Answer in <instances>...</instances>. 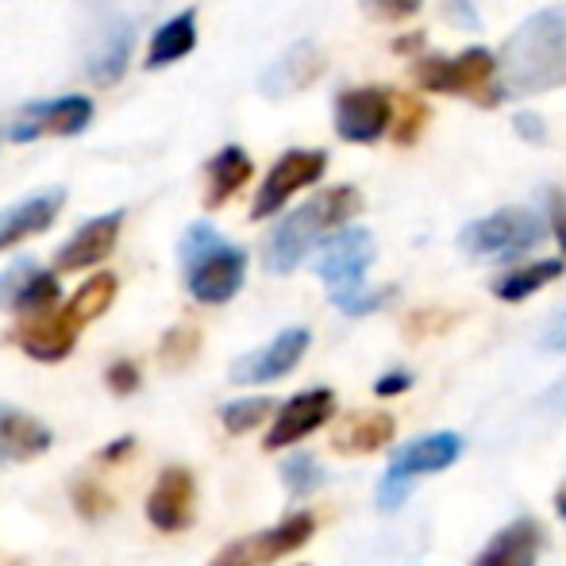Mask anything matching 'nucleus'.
<instances>
[{"label":"nucleus","instance_id":"nucleus-1","mask_svg":"<svg viewBox=\"0 0 566 566\" xmlns=\"http://www.w3.org/2000/svg\"><path fill=\"white\" fill-rule=\"evenodd\" d=\"M501 97H532V93L566 85V4L532 12L505 46L497 51Z\"/></svg>","mask_w":566,"mask_h":566},{"label":"nucleus","instance_id":"nucleus-2","mask_svg":"<svg viewBox=\"0 0 566 566\" xmlns=\"http://www.w3.org/2000/svg\"><path fill=\"white\" fill-rule=\"evenodd\" d=\"M363 209V193L355 186H332L324 193H316L313 201H305L301 209H293L282 224L274 228L266 243V270L270 274H290L308 259L313 247L324 243V235L339 231L355 212Z\"/></svg>","mask_w":566,"mask_h":566},{"label":"nucleus","instance_id":"nucleus-3","mask_svg":"<svg viewBox=\"0 0 566 566\" xmlns=\"http://www.w3.org/2000/svg\"><path fill=\"white\" fill-rule=\"evenodd\" d=\"M186 285L201 305H228L247 282V251L231 247L217 228L189 224L181 235Z\"/></svg>","mask_w":566,"mask_h":566},{"label":"nucleus","instance_id":"nucleus-4","mask_svg":"<svg viewBox=\"0 0 566 566\" xmlns=\"http://www.w3.org/2000/svg\"><path fill=\"white\" fill-rule=\"evenodd\" d=\"M412 77H417L420 90L428 93H448V97H467L474 105H497L501 85H497V54L485 51V46H467L454 59L443 54H420L412 62Z\"/></svg>","mask_w":566,"mask_h":566},{"label":"nucleus","instance_id":"nucleus-5","mask_svg":"<svg viewBox=\"0 0 566 566\" xmlns=\"http://www.w3.org/2000/svg\"><path fill=\"white\" fill-rule=\"evenodd\" d=\"M544 217L532 209H497L482 220H470L459 231V247L470 259H485V262H509L528 254L532 247L544 239Z\"/></svg>","mask_w":566,"mask_h":566},{"label":"nucleus","instance_id":"nucleus-6","mask_svg":"<svg viewBox=\"0 0 566 566\" xmlns=\"http://www.w3.org/2000/svg\"><path fill=\"white\" fill-rule=\"evenodd\" d=\"M374 254H378V243H374V231L366 228H339L332 239H324L316 274L332 290L336 308H347L366 290V270L374 266Z\"/></svg>","mask_w":566,"mask_h":566},{"label":"nucleus","instance_id":"nucleus-7","mask_svg":"<svg viewBox=\"0 0 566 566\" xmlns=\"http://www.w3.org/2000/svg\"><path fill=\"white\" fill-rule=\"evenodd\" d=\"M459 459H462V436H454V432H432V436H424V440L401 448L394 454V462H389L386 478H381L378 505L397 509L409 497L417 478L440 474V470H448L451 462H459Z\"/></svg>","mask_w":566,"mask_h":566},{"label":"nucleus","instance_id":"nucleus-8","mask_svg":"<svg viewBox=\"0 0 566 566\" xmlns=\"http://www.w3.org/2000/svg\"><path fill=\"white\" fill-rule=\"evenodd\" d=\"M324 170H328V155H324V150H301V147L285 150V155L270 166L266 178H262L251 220H266V217H274V212H282L285 205H290V197L316 186V181L324 178Z\"/></svg>","mask_w":566,"mask_h":566},{"label":"nucleus","instance_id":"nucleus-9","mask_svg":"<svg viewBox=\"0 0 566 566\" xmlns=\"http://www.w3.org/2000/svg\"><path fill=\"white\" fill-rule=\"evenodd\" d=\"M394 124V97L381 85H355L336 97V135L347 143H378Z\"/></svg>","mask_w":566,"mask_h":566},{"label":"nucleus","instance_id":"nucleus-10","mask_svg":"<svg viewBox=\"0 0 566 566\" xmlns=\"http://www.w3.org/2000/svg\"><path fill=\"white\" fill-rule=\"evenodd\" d=\"M93 124V101L90 97H54L28 105L12 116L8 139L12 143H35L43 135H82Z\"/></svg>","mask_w":566,"mask_h":566},{"label":"nucleus","instance_id":"nucleus-11","mask_svg":"<svg viewBox=\"0 0 566 566\" xmlns=\"http://www.w3.org/2000/svg\"><path fill=\"white\" fill-rule=\"evenodd\" d=\"M308 343H313L308 328H285L282 336H274L266 347L235 358V363H231V381H235V386H266V381L285 378V374L305 358Z\"/></svg>","mask_w":566,"mask_h":566},{"label":"nucleus","instance_id":"nucleus-12","mask_svg":"<svg viewBox=\"0 0 566 566\" xmlns=\"http://www.w3.org/2000/svg\"><path fill=\"white\" fill-rule=\"evenodd\" d=\"M332 412H336V394H332V389H305V394L290 397V401L277 409V420L266 432V440H262V448L266 451L293 448L297 440H305L316 428L328 424Z\"/></svg>","mask_w":566,"mask_h":566},{"label":"nucleus","instance_id":"nucleus-13","mask_svg":"<svg viewBox=\"0 0 566 566\" xmlns=\"http://www.w3.org/2000/svg\"><path fill=\"white\" fill-rule=\"evenodd\" d=\"M324 66H328V59H324L321 46H316L313 39H301V43L285 46V51L262 70L259 93L270 101H285V97H293V93L308 90V85L324 74Z\"/></svg>","mask_w":566,"mask_h":566},{"label":"nucleus","instance_id":"nucleus-14","mask_svg":"<svg viewBox=\"0 0 566 566\" xmlns=\"http://www.w3.org/2000/svg\"><path fill=\"white\" fill-rule=\"evenodd\" d=\"M193 501H197L193 470L166 467L163 474H158V482L150 485L147 521L155 524L158 532H181L193 524Z\"/></svg>","mask_w":566,"mask_h":566},{"label":"nucleus","instance_id":"nucleus-15","mask_svg":"<svg viewBox=\"0 0 566 566\" xmlns=\"http://www.w3.org/2000/svg\"><path fill=\"white\" fill-rule=\"evenodd\" d=\"M119 228H124V212L119 209L105 212V217H97V220H85V224L59 247L54 266L74 274V270H90V266H97V262H105L108 254L116 251Z\"/></svg>","mask_w":566,"mask_h":566},{"label":"nucleus","instance_id":"nucleus-16","mask_svg":"<svg viewBox=\"0 0 566 566\" xmlns=\"http://www.w3.org/2000/svg\"><path fill=\"white\" fill-rule=\"evenodd\" d=\"M77 324L66 316V308H51L43 316H28L15 328V343L23 347V355L39 358V363H59L74 350L77 343Z\"/></svg>","mask_w":566,"mask_h":566},{"label":"nucleus","instance_id":"nucleus-17","mask_svg":"<svg viewBox=\"0 0 566 566\" xmlns=\"http://www.w3.org/2000/svg\"><path fill=\"white\" fill-rule=\"evenodd\" d=\"M62 205H66V189H43V193L23 197L20 205L0 212V251H8V247L46 231L59 220Z\"/></svg>","mask_w":566,"mask_h":566},{"label":"nucleus","instance_id":"nucleus-18","mask_svg":"<svg viewBox=\"0 0 566 566\" xmlns=\"http://www.w3.org/2000/svg\"><path fill=\"white\" fill-rule=\"evenodd\" d=\"M539 552H544V528L532 516H521L474 555V566H536Z\"/></svg>","mask_w":566,"mask_h":566},{"label":"nucleus","instance_id":"nucleus-19","mask_svg":"<svg viewBox=\"0 0 566 566\" xmlns=\"http://www.w3.org/2000/svg\"><path fill=\"white\" fill-rule=\"evenodd\" d=\"M251 174H254V163L243 147H235V143L220 147V155L212 158L209 170H205V181H209V186H205V205H209V209L228 205L231 197L251 181Z\"/></svg>","mask_w":566,"mask_h":566},{"label":"nucleus","instance_id":"nucleus-20","mask_svg":"<svg viewBox=\"0 0 566 566\" xmlns=\"http://www.w3.org/2000/svg\"><path fill=\"white\" fill-rule=\"evenodd\" d=\"M313 532H316L313 513H293V516H285L282 524H274V528L247 539V555H251L254 563H274V559H282V555H293L297 547H305L308 539H313Z\"/></svg>","mask_w":566,"mask_h":566},{"label":"nucleus","instance_id":"nucleus-21","mask_svg":"<svg viewBox=\"0 0 566 566\" xmlns=\"http://www.w3.org/2000/svg\"><path fill=\"white\" fill-rule=\"evenodd\" d=\"M563 259H539V262H524V266H513L493 282V297L505 301V305H521L532 293H539L544 285L559 282L563 277Z\"/></svg>","mask_w":566,"mask_h":566},{"label":"nucleus","instance_id":"nucleus-22","mask_svg":"<svg viewBox=\"0 0 566 566\" xmlns=\"http://www.w3.org/2000/svg\"><path fill=\"white\" fill-rule=\"evenodd\" d=\"M397 424L389 412H363V417H350L343 420V428L332 440V448L339 454H374L381 451L389 440H394Z\"/></svg>","mask_w":566,"mask_h":566},{"label":"nucleus","instance_id":"nucleus-23","mask_svg":"<svg viewBox=\"0 0 566 566\" xmlns=\"http://www.w3.org/2000/svg\"><path fill=\"white\" fill-rule=\"evenodd\" d=\"M51 448V428L35 417L23 412H8V420L0 424V462H28L35 454Z\"/></svg>","mask_w":566,"mask_h":566},{"label":"nucleus","instance_id":"nucleus-24","mask_svg":"<svg viewBox=\"0 0 566 566\" xmlns=\"http://www.w3.org/2000/svg\"><path fill=\"white\" fill-rule=\"evenodd\" d=\"M132 46H135V28L127 20H116L113 28L105 31V39L97 43L90 59V77L97 85H116L127 70V59H132Z\"/></svg>","mask_w":566,"mask_h":566},{"label":"nucleus","instance_id":"nucleus-25","mask_svg":"<svg viewBox=\"0 0 566 566\" xmlns=\"http://www.w3.org/2000/svg\"><path fill=\"white\" fill-rule=\"evenodd\" d=\"M197 46V12H178L170 23L158 28V35L150 39V54H147V70H158V66H174L181 62L189 51Z\"/></svg>","mask_w":566,"mask_h":566},{"label":"nucleus","instance_id":"nucleus-26","mask_svg":"<svg viewBox=\"0 0 566 566\" xmlns=\"http://www.w3.org/2000/svg\"><path fill=\"white\" fill-rule=\"evenodd\" d=\"M113 301H116V274H97V277H90L74 297H70L66 316L77 324V328H85L90 321L105 316L108 308H113Z\"/></svg>","mask_w":566,"mask_h":566},{"label":"nucleus","instance_id":"nucleus-27","mask_svg":"<svg viewBox=\"0 0 566 566\" xmlns=\"http://www.w3.org/2000/svg\"><path fill=\"white\" fill-rule=\"evenodd\" d=\"M270 409H277L270 397H243V401H231L220 409V420H224V428L231 436H243L251 432V428H259L262 420L270 417Z\"/></svg>","mask_w":566,"mask_h":566},{"label":"nucleus","instance_id":"nucleus-28","mask_svg":"<svg viewBox=\"0 0 566 566\" xmlns=\"http://www.w3.org/2000/svg\"><path fill=\"white\" fill-rule=\"evenodd\" d=\"M197 347H201V336H197V328H174L170 336L163 339V347H158V358H163L170 370H181V366L193 363Z\"/></svg>","mask_w":566,"mask_h":566},{"label":"nucleus","instance_id":"nucleus-29","mask_svg":"<svg viewBox=\"0 0 566 566\" xmlns=\"http://www.w3.org/2000/svg\"><path fill=\"white\" fill-rule=\"evenodd\" d=\"M282 478H285V485H290V493L305 497V493H313L316 485L324 482V470L316 467L313 454H293V459L282 467Z\"/></svg>","mask_w":566,"mask_h":566},{"label":"nucleus","instance_id":"nucleus-30","mask_svg":"<svg viewBox=\"0 0 566 566\" xmlns=\"http://www.w3.org/2000/svg\"><path fill=\"white\" fill-rule=\"evenodd\" d=\"M35 270H39V262H31V259H20V262H12V266L0 274V308H12V301L23 293V285L35 277Z\"/></svg>","mask_w":566,"mask_h":566},{"label":"nucleus","instance_id":"nucleus-31","mask_svg":"<svg viewBox=\"0 0 566 566\" xmlns=\"http://www.w3.org/2000/svg\"><path fill=\"white\" fill-rule=\"evenodd\" d=\"M424 124H428V108H424V105H417V97H405V116H401V124H394L389 132L397 135V143H412L420 132H424Z\"/></svg>","mask_w":566,"mask_h":566},{"label":"nucleus","instance_id":"nucleus-32","mask_svg":"<svg viewBox=\"0 0 566 566\" xmlns=\"http://www.w3.org/2000/svg\"><path fill=\"white\" fill-rule=\"evenodd\" d=\"M108 389H113L116 397H127V394H135L139 389V366L135 363H127V358H119V363L108 366Z\"/></svg>","mask_w":566,"mask_h":566},{"label":"nucleus","instance_id":"nucleus-33","mask_svg":"<svg viewBox=\"0 0 566 566\" xmlns=\"http://www.w3.org/2000/svg\"><path fill=\"white\" fill-rule=\"evenodd\" d=\"M363 4L370 8L374 15H381V20H409V15L420 12L424 0H363Z\"/></svg>","mask_w":566,"mask_h":566},{"label":"nucleus","instance_id":"nucleus-34","mask_svg":"<svg viewBox=\"0 0 566 566\" xmlns=\"http://www.w3.org/2000/svg\"><path fill=\"white\" fill-rule=\"evenodd\" d=\"M539 347L552 350V355H566V308L552 316V324H547L544 336H539Z\"/></svg>","mask_w":566,"mask_h":566},{"label":"nucleus","instance_id":"nucleus-35","mask_svg":"<svg viewBox=\"0 0 566 566\" xmlns=\"http://www.w3.org/2000/svg\"><path fill=\"white\" fill-rule=\"evenodd\" d=\"M513 132L521 135L524 143H544L547 139V127H544V119H539L536 113H516L513 116Z\"/></svg>","mask_w":566,"mask_h":566},{"label":"nucleus","instance_id":"nucleus-36","mask_svg":"<svg viewBox=\"0 0 566 566\" xmlns=\"http://www.w3.org/2000/svg\"><path fill=\"white\" fill-rule=\"evenodd\" d=\"M77 509H82L85 516H105L108 513V497L101 490H93V485H77Z\"/></svg>","mask_w":566,"mask_h":566},{"label":"nucleus","instance_id":"nucleus-37","mask_svg":"<svg viewBox=\"0 0 566 566\" xmlns=\"http://www.w3.org/2000/svg\"><path fill=\"white\" fill-rule=\"evenodd\" d=\"M409 386H412V374L409 370H394V374H386L378 386H374V394H378V397H394V394H405Z\"/></svg>","mask_w":566,"mask_h":566},{"label":"nucleus","instance_id":"nucleus-38","mask_svg":"<svg viewBox=\"0 0 566 566\" xmlns=\"http://www.w3.org/2000/svg\"><path fill=\"white\" fill-rule=\"evenodd\" d=\"M552 231H555V239H559V247L566 254V201L559 193H552Z\"/></svg>","mask_w":566,"mask_h":566},{"label":"nucleus","instance_id":"nucleus-39","mask_svg":"<svg viewBox=\"0 0 566 566\" xmlns=\"http://www.w3.org/2000/svg\"><path fill=\"white\" fill-rule=\"evenodd\" d=\"M212 566H254V559L247 555V544H231L224 555H220Z\"/></svg>","mask_w":566,"mask_h":566},{"label":"nucleus","instance_id":"nucleus-40","mask_svg":"<svg viewBox=\"0 0 566 566\" xmlns=\"http://www.w3.org/2000/svg\"><path fill=\"white\" fill-rule=\"evenodd\" d=\"M448 12L462 15V28H482V23H478V12L470 8V0H448Z\"/></svg>","mask_w":566,"mask_h":566},{"label":"nucleus","instance_id":"nucleus-41","mask_svg":"<svg viewBox=\"0 0 566 566\" xmlns=\"http://www.w3.org/2000/svg\"><path fill=\"white\" fill-rule=\"evenodd\" d=\"M132 448H135V440H132V436H119V440L113 443V448H105V459L113 462V459H119V454H127V451H132Z\"/></svg>","mask_w":566,"mask_h":566},{"label":"nucleus","instance_id":"nucleus-42","mask_svg":"<svg viewBox=\"0 0 566 566\" xmlns=\"http://www.w3.org/2000/svg\"><path fill=\"white\" fill-rule=\"evenodd\" d=\"M555 509H559V516L566 521V482L559 485V493H555Z\"/></svg>","mask_w":566,"mask_h":566},{"label":"nucleus","instance_id":"nucleus-43","mask_svg":"<svg viewBox=\"0 0 566 566\" xmlns=\"http://www.w3.org/2000/svg\"><path fill=\"white\" fill-rule=\"evenodd\" d=\"M8 412H12V409H8V405H0V424L8 420Z\"/></svg>","mask_w":566,"mask_h":566}]
</instances>
